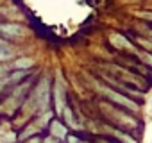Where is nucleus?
Listing matches in <instances>:
<instances>
[{
  "label": "nucleus",
  "mask_w": 152,
  "mask_h": 143,
  "mask_svg": "<svg viewBox=\"0 0 152 143\" xmlns=\"http://www.w3.org/2000/svg\"><path fill=\"white\" fill-rule=\"evenodd\" d=\"M68 132H70V129L66 127V123L61 118H50L48 120V125H47V134L48 136H52L59 141H64Z\"/></svg>",
  "instance_id": "2"
},
{
  "label": "nucleus",
  "mask_w": 152,
  "mask_h": 143,
  "mask_svg": "<svg viewBox=\"0 0 152 143\" xmlns=\"http://www.w3.org/2000/svg\"><path fill=\"white\" fill-rule=\"evenodd\" d=\"M43 143H63V141H59V139H56V138L45 134V136H43Z\"/></svg>",
  "instance_id": "6"
},
{
  "label": "nucleus",
  "mask_w": 152,
  "mask_h": 143,
  "mask_svg": "<svg viewBox=\"0 0 152 143\" xmlns=\"http://www.w3.org/2000/svg\"><path fill=\"white\" fill-rule=\"evenodd\" d=\"M32 64H34L32 59H29V57H22V59H16V61L13 63L11 68H13V70H31Z\"/></svg>",
  "instance_id": "4"
},
{
  "label": "nucleus",
  "mask_w": 152,
  "mask_h": 143,
  "mask_svg": "<svg viewBox=\"0 0 152 143\" xmlns=\"http://www.w3.org/2000/svg\"><path fill=\"white\" fill-rule=\"evenodd\" d=\"M100 93H102V98L106 102H109V104H113V106H116V107H120L124 111H129L132 115H136L140 111V100L118 91L116 88H113V86H109L106 82L100 86Z\"/></svg>",
  "instance_id": "1"
},
{
  "label": "nucleus",
  "mask_w": 152,
  "mask_h": 143,
  "mask_svg": "<svg viewBox=\"0 0 152 143\" xmlns=\"http://www.w3.org/2000/svg\"><path fill=\"white\" fill-rule=\"evenodd\" d=\"M150 104H152V100H150Z\"/></svg>",
  "instance_id": "8"
},
{
  "label": "nucleus",
  "mask_w": 152,
  "mask_h": 143,
  "mask_svg": "<svg viewBox=\"0 0 152 143\" xmlns=\"http://www.w3.org/2000/svg\"><path fill=\"white\" fill-rule=\"evenodd\" d=\"M25 29L18 23H0V41H11L22 38Z\"/></svg>",
  "instance_id": "3"
},
{
  "label": "nucleus",
  "mask_w": 152,
  "mask_h": 143,
  "mask_svg": "<svg viewBox=\"0 0 152 143\" xmlns=\"http://www.w3.org/2000/svg\"><path fill=\"white\" fill-rule=\"evenodd\" d=\"M140 16H141V18H147V20H152V15H148V13H141Z\"/></svg>",
  "instance_id": "7"
},
{
  "label": "nucleus",
  "mask_w": 152,
  "mask_h": 143,
  "mask_svg": "<svg viewBox=\"0 0 152 143\" xmlns=\"http://www.w3.org/2000/svg\"><path fill=\"white\" fill-rule=\"evenodd\" d=\"M64 141H66V143H91V141H88L84 136H81L79 132H68V136H66Z\"/></svg>",
  "instance_id": "5"
}]
</instances>
